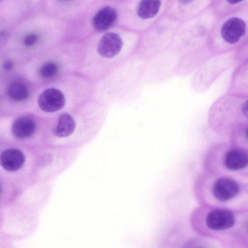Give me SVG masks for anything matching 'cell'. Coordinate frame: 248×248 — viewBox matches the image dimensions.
Listing matches in <instances>:
<instances>
[{
	"mask_svg": "<svg viewBox=\"0 0 248 248\" xmlns=\"http://www.w3.org/2000/svg\"><path fill=\"white\" fill-rule=\"evenodd\" d=\"M204 226L212 230H223L232 227L235 223L233 214L230 210L215 209L204 217Z\"/></svg>",
	"mask_w": 248,
	"mask_h": 248,
	"instance_id": "obj_1",
	"label": "cell"
},
{
	"mask_svg": "<svg viewBox=\"0 0 248 248\" xmlns=\"http://www.w3.org/2000/svg\"><path fill=\"white\" fill-rule=\"evenodd\" d=\"M65 99L63 93L59 90L50 88L42 92L38 97V104L43 111L53 112L62 108Z\"/></svg>",
	"mask_w": 248,
	"mask_h": 248,
	"instance_id": "obj_2",
	"label": "cell"
},
{
	"mask_svg": "<svg viewBox=\"0 0 248 248\" xmlns=\"http://www.w3.org/2000/svg\"><path fill=\"white\" fill-rule=\"evenodd\" d=\"M245 22L239 17H232L222 25L220 31L222 38L228 43H237L245 34Z\"/></svg>",
	"mask_w": 248,
	"mask_h": 248,
	"instance_id": "obj_3",
	"label": "cell"
},
{
	"mask_svg": "<svg viewBox=\"0 0 248 248\" xmlns=\"http://www.w3.org/2000/svg\"><path fill=\"white\" fill-rule=\"evenodd\" d=\"M239 191L238 184L228 178H220L217 180L212 188L214 197L221 202H226L234 198Z\"/></svg>",
	"mask_w": 248,
	"mask_h": 248,
	"instance_id": "obj_4",
	"label": "cell"
},
{
	"mask_svg": "<svg viewBox=\"0 0 248 248\" xmlns=\"http://www.w3.org/2000/svg\"><path fill=\"white\" fill-rule=\"evenodd\" d=\"M123 46L121 37L114 32L104 34L99 40L97 46L99 54L105 58H112L117 55Z\"/></svg>",
	"mask_w": 248,
	"mask_h": 248,
	"instance_id": "obj_5",
	"label": "cell"
},
{
	"mask_svg": "<svg viewBox=\"0 0 248 248\" xmlns=\"http://www.w3.org/2000/svg\"><path fill=\"white\" fill-rule=\"evenodd\" d=\"M0 164L5 170L14 171L20 169L25 163L24 154L19 150L9 148L0 155Z\"/></svg>",
	"mask_w": 248,
	"mask_h": 248,
	"instance_id": "obj_6",
	"label": "cell"
},
{
	"mask_svg": "<svg viewBox=\"0 0 248 248\" xmlns=\"http://www.w3.org/2000/svg\"><path fill=\"white\" fill-rule=\"evenodd\" d=\"M117 18V14L115 10L111 7L105 6L94 15L92 20V25L97 31H105L113 25Z\"/></svg>",
	"mask_w": 248,
	"mask_h": 248,
	"instance_id": "obj_7",
	"label": "cell"
},
{
	"mask_svg": "<svg viewBox=\"0 0 248 248\" xmlns=\"http://www.w3.org/2000/svg\"><path fill=\"white\" fill-rule=\"evenodd\" d=\"M35 128L34 120L30 116H23L15 120L12 126V131L16 138L25 139L31 137Z\"/></svg>",
	"mask_w": 248,
	"mask_h": 248,
	"instance_id": "obj_8",
	"label": "cell"
},
{
	"mask_svg": "<svg viewBox=\"0 0 248 248\" xmlns=\"http://www.w3.org/2000/svg\"><path fill=\"white\" fill-rule=\"evenodd\" d=\"M225 166L231 170H239L248 166V153L240 149L228 151L224 158Z\"/></svg>",
	"mask_w": 248,
	"mask_h": 248,
	"instance_id": "obj_9",
	"label": "cell"
},
{
	"mask_svg": "<svg viewBox=\"0 0 248 248\" xmlns=\"http://www.w3.org/2000/svg\"><path fill=\"white\" fill-rule=\"evenodd\" d=\"M75 128V122L69 114L64 113L59 118L58 123L53 129V134L59 137H65L70 135Z\"/></svg>",
	"mask_w": 248,
	"mask_h": 248,
	"instance_id": "obj_10",
	"label": "cell"
},
{
	"mask_svg": "<svg viewBox=\"0 0 248 248\" xmlns=\"http://www.w3.org/2000/svg\"><path fill=\"white\" fill-rule=\"evenodd\" d=\"M161 5L158 0H143L139 3L137 7V14L143 19L150 18L158 13Z\"/></svg>",
	"mask_w": 248,
	"mask_h": 248,
	"instance_id": "obj_11",
	"label": "cell"
},
{
	"mask_svg": "<svg viewBox=\"0 0 248 248\" xmlns=\"http://www.w3.org/2000/svg\"><path fill=\"white\" fill-rule=\"evenodd\" d=\"M7 93L11 99L19 101L24 100L28 97L29 91L24 83L20 81H15L9 86Z\"/></svg>",
	"mask_w": 248,
	"mask_h": 248,
	"instance_id": "obj_12",
	"label": "cell"
},
{
	"mask_svg": "<svg viewBox=\"0 0 248 248\" xmlns=\"http://www.w3.org/2000/svg\"><path fill=\"white\" fill-rule=\"evenodd\" d=\"M57 71L58 66L55 63L47 62L41 67L39 74L42 78H47L54 76Z\"/></svg>",
	"mask_w": 248,
	"mask_h": 248,
	"instance_id": "obj_13",
	"label": "cell"
},
{
	"mask_svg": "<svg viewBox=\"0 0 248 248\" xmlns=\"http://www.w3.org/2000/svg\"><path fill=\"white\" fill-rule=\"evenodd\" d=\"M37 40L36 35L31 33L27 35L24 39V43L27 46H31L34 45Z\"/></svg>",
	"mask_w": 248,
	"mask_h": 248,
	"instance_id": "obj_14",
	"label": "cell"
},
{
	"mask_svg": "<svg viewBox=\"0 0 248 248\" xmlns=\"http://www.w3.org/2000/svg\"><path fill=\"white\" fill-rule=\"evenodd\" d=\"M241 108L243 114L248 119V100L243 103Z\"/></svg>",
	"mask_w": 248,
	"mask_h": 248,
	"instance_id": "obj_15",
	"label": "cell"
},
{
	"mask_svg": "<svg viewBox=\"0 0 248 248\" xmlns=\"http://www.w3.org/2000/svg\"><path fill=\"white\" fill-rule=\"evenodd\" d=\"M13 62L12 61L8 60L4 62L3 68L6 71H10L13 68Z\"/></svg>",
	"mask_w": 248,
	"mask_h": 248,
	"instance_id": "obj_16",
	"label": "cell"
},
{
	"mask_svg": "<svg viewBox=\"0 0 248 248\" xmlns=\"http://www.w3.org/2000/svg\"><path fill=\"white\" fill-rule=\"evenodd\" d=\"M241 1L240 0H239V1H237V0H229V1H228V2L229 3H230L231 4H235V3H237L239 2H240Z\"/></svg>",
	"mask_w": 248,
	"mask_h": 248,
	"instance_id": "obj_17",
	"label": "cell"
},
{
	"mask_svg": "<svg viewBox=\"0 0 248 248\" xmlns=\"http://www.w3.org/2000/svg\"><path fill=\"white\" fill-rule=\"evenodd\" d=\"M246 135L247 138L248 139V127L247 128L246 130Z\"/></svg>",
	"mask_w": 248,
	"mask_h": 248,
	"instance_id": "obj_18",
	"label": "cell"
}]
</instances>
